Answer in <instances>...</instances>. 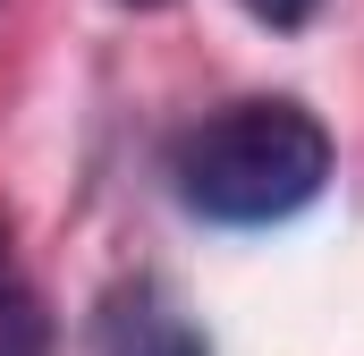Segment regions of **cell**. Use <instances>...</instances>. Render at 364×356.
<instances>
[{"label":"cell","instance_id":"1","mask_svg":"<svg viewBox=\"0 0 364 356\" xmlns=\"http://www.w3.org/2000/svg\"><path fill=\"white\" fill-rule=\"evenodd\" d=\"M170 178L186 212L220 229H272L331 187V136L296 102H229L178 136Z\"/></svg>","mask_w":364,"mask_h":356},{"label":"cell","instance_id":"2","mask_svg":"<svg viewBox=\"0 0 364 356\" xmlns=\"http://www.w3.org/2000/svg\"><path fill=\"white\" fill-rule=\"evenodd\" d=\"M102 356H212V348L195 340V323H186L161 288H127L102 314Z\"/></svg>","mask_w":364,"mask_h":356},{"label":"cell","instance_id":"3","mask_svg":"<svg viewBox=\"0 0 364 356\" xmlns=\"http://www.w3.org/2000/svg\"><path fill=\"white\" fill-rule=\"evenodd\" d=\"M0 356H43V314L9 271V238H0Z\"/></svg>","mask_w":364,"mask_h":356},{"label":"cell","instance_id":"4","mask_svg":"<svg viewBox=\"0 0 364 356\" xmlns=\"http://www.w3.org/2000/svg\"><path fill=\"white\" fill-rule=\"evenodd\" d=\"M246 9H255L263 26H279V34H296V26H305V17H314L322 0H246Z\"/></svg>","mask_w":364,"mask_h":356},{"label":"cell","instance_id":"5","mask_svg":"<svg viewBox=\"0 0 364 356\" xmlns=\"http://www.w3.org/2000/svg\"><path fill=\"white\" fill-rule=\"evenodd\" d=\"M136 9H153V0H136Z\"/></svg>","mask_w":364,"mask_h":356}]
</instances>
